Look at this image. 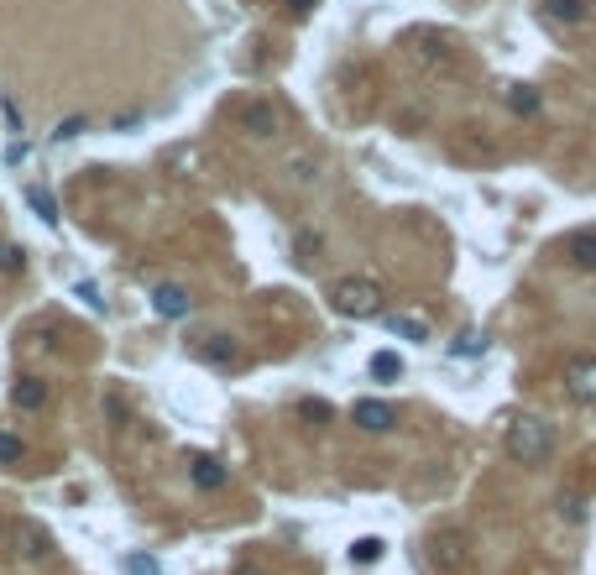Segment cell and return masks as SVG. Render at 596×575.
Returning a JSON list of instances; mask_svg holds the SVG:
<instances>
[{
	"instance_id": "obj_1",
	"label": "cell",
	"mask_w": 596,
	"mask_h": 575,
	"mask_svg": "<svg viewBox=\"0 0 596 575\" xmlns=\"http://www.w3.org/2000/svg\"><path fill=\"white\" fill-rule=\"evenodd\" d=\"M508 455L518 460V466H539V460H549V450H555V429H549L544 419H534V413H518V419L508 424Z\"/></svg>"
},
{
	"instance_id": "obj_2",
	"label": "cell",
	"mask_w": 596,
	"mask_h": 575,
	"mask_svg": "<svg viewBox=\"0 0 596 575\" xmlns=\"http://www.w3.org/2000/svg\"><path fill=\"white\" fill-rule=\"evenodd\" d=\"M330 304H335V314H346V319H377L387 309V293L372 278H340L330 288Z\"/></svg>"
},
{
	"instance_id": "obj_3",
	"label": "cell",
	"mask_w": 596,
	"mask_h": 575,
	"mask_svg": "<svg viewBox=\"0 0 596 575\" xmlns=\"http://www.w3.org/2000/svg\"><path fill=\"white\" fill-rule=\"evenodd\" d=\"M429 560L440 575H466V534L461 528H434L429 534Z\"/></svg>"
},
{
	"instance_id": "obj_4",
	"label": "cell",
	"mask_w": 596,
	"mask_h": 575,
	"mask_svg": "<svg viewBox=\"0 0 596 575\" xmlns=\"http://www.w3.org/2000/svg\"><path fill=\"white\" fill-rule=\"evenodd\" d=\"M565 393L581 408H596V356H570L565 361Z\"/></svg>"
},
{
	"instance_id": "obj_5",
	"label": "cell",
	"mask_w": 596,
	"mask_h": 575,
	"mask_svg": "<svg viewBox=\"0 0 596 575\" xmlns=\"http://www.w3.org/2000/svg\"><path fill=\"white\" fill-rule=\"evenodd\" d=\"M351 419L366 429V434H387L398 424V413H393V403H377V398H366V403H356V413Z\"/></svg>"
},
{
	"instance_id": "obj_6",
	"label": "cell",
	"mask_w": 596,
	"mask_h": 575,
	"mask_svg": "<svg viewBox=\"0 0 596 575\" xmlns=\"http://www.w3.org/2000/svg\"><path fill=\"white\" fill-rule=\"evenodd\" d=\"M189 476H194L199 492H220L225 481H231V471H225L215 455H194V460H189Z\"/></svg>"
},
{
	"instance_id": "obj_7",
	"label": "cell",
	"mask_w": 596,
	"mask_h": 575,
	"mask_svg": "<svg viewBox=\"0 0 596 575\" xmlns=\"http://www.w3.org/2000/svg\"><path fill=\"white\" fill-rule=\"evenodd\" d=\"M241 131H246V136H257V142H267V136L278 131V110H272L267 100L246 105V110H241Z\"/></svg>"
},
{
	"instance_id": "obj_8",
	"label": "cell",
	"mask_w": 596,
	"mask_h": 575,
	"mask_svg": "<svg viewBox=\"0 0 596 575\" xmlns=\"http://www.w3.org/2000/svg\"><path fill=\"white\" fill-rule=\"evenodd\" d=\"M152 309L163 314V319H183L194 309V298L183 293V288H173V283H163V288H152Z\"/></svg>"
},
{
	"instance_id": "obj_9",
	"label": "cell",
	"mask_w": 596,
	"mask_h": 575,
	"mask_svg": "<svg viewBox=\"0 0 596 575\" xmlns=\"http://www.w3.org/2000/svg\"><path fill=\"white\" fill-rule=\"evenodd\" d=\"M565 257H570V267L596 272V230H576V236H565Z\"/></svg>"
},
{
	"instance_id": "obj_10",
	"label": "cell",
	"mask_w": 596,
	"mask_h": 575,
	"mask_svg": "<svg viewBox=\"0 0 596 575\" xmlns=\"http://www.w3.org/2000/svg\"><path fill=\"white\" fill-rule=\"evenodd\" d=\"M11 403H16L21 413H37V408H48V387H42L37 377H21V382L11 387Z\"/></svg>"
},
{
	"instance_id": "obj_11",
	"label": "cell",
	"mask_w": 596,
	"mask_h": 575,
	"mask_svg": "<svg viewBox=\"0 0 596 575\" xmlns=\"http://www.w3.org/2000/svg\"><path fill=\"white\" fill-rule=\"evenodd\" d=\"M199 356L210 361V366H241V351H236V345L225 340V335H210V340L199 345Z\"/></svg>"
},
{
	"instance_id": "obj_12",
	"label": "cell",
	"mask_w": 596,
	"mask_h": 575,
	"mask_svg": "<svg viewBox=\"0 0 596 575\" xmlns=\"http://www.w3.org/2000/svg\"><path fill=\"white\" fill-rule=\"evenodd\" d=\"M48 534H42V528L37 523H27V528H21V555H27V560H42V555H48Z\"/></svg>"
},
{
	"instance_id": "obj_13",
	"label": "cell",
	"mask_w": 596,
	"mask_h": 575,
	"mask_svg": "<svg viewBox=\"0 0 596 575\" xmlns=\"http://www.w3.org/2000/svg\"><path fill=\"white\" fill-rule=\"evenodd\" d=\"M27 204L37 210V220H42V225H58V204H53V194H48V189H37V183H32V189H27Z\"/></svg>"
},
{
	"instance_id": "obj_14",
	"label": "cell",
	"mask_w": 596,
	"mask_h": 575,
	"mask_svg": "<svg viewBox=\"0 0 596 575\" xmlns=\"http://www.w3.org/2000/svg\"><path fill=\"white\" fill-rule=\"evenodd\" d=\"M393 335H403V340H429V325L419 314H393Z\"/></svg>"
},
{
	"instance_id": "obj_15",
	"label": "cell",
	"mask_w": 596,
	"mask_h": 575,
	"mask_svg": "<svg viewBox=\"0 0 596 575\" xmlns=\"http://www.w3.org/2000/svg\"><path fill=\"white\" fill-rule=\"evenodd\" d=\"M372 377H377V382H393V377H403V361H398L393 351H377V356H372Z\"/></svg>"
},
{
	"instance_id": "obj_16",
	"label": "cell",
	"mask_w": 596,
	"mask_h": 575,
	"mask_svg": "<svg viewBox=\"0 0 596 575\" xmlns=\"http://www.w3.org/2000/svg\"><path fill=\"white\" fill-rule=\"evenodd\" d=\"M508 105H513L518 115H534V110H539V95H534L529 84H508Z\"/></svg>"
},
{
	"instance_id": "obj_17",
	"label": "cell",
	"mask_w": 596,
	"mask_h": 575,
	"mask_svg": "<svg viewBox=\"0 0 596 575\" xmlns=\"http://www.w3.org/2000/svg\"><path fill=\"white\" fill-rule=\"evenodd\" d=\"M544 11L555 21H581L586 16V0H544Z\"/></svg>"
},
{
	"instance_id": "obj_18",
	"label": "cell",
	"mask_w": 596,
	"mask_h": 575,
	"mask_svg": "<svg viewBox=\"0 0 596 575\" xmlns=\"http://www.w3.org/2000/svg\"><path fill=\"white\" fill-rule=\"evenodd\" d=\"M382 549H387L382 539H356V544H351V560H356V565H377Z\"/></svg>"
},
{
	"instance_id": "obj_19",
	"label": "cell",
	"mask_w": 596,
	"mask_h": 575,
	"mask_svg": "<svg viewBox=\"0 0 596 575\" xmlns=\"http://www.w3.org/2000/svg\"><path fill=\"white\" fill-rule=\"evenodd\" d=\"M21 455H27V445H21L11 429H0V466H16Z\"/></svg>"
},
{
	"instance_id": "obj_20",
	"label": "cell",
	"mask_w": 596,
	"mask_h": 575,
	"mask_svg": "<svg viewBox=\"0 0 596 575\" xmlns=\"http://www.w3.org/2000/svg\"><path fill=\"white\" fill-rule=\"evenodd\" d=\"M450 351H455V356H481V351H487V335H476V330H466L461 340H455V345H450Z\"/></svg>"
},
{
	"instance_id": "obj_21",
	"label": "cell",
	"mask_w": 596,
	"mask_h": 575,
	"mask_svg": "<svg viewBox=\"0 0 596 575\" xmlns=\"http://www.w3.org/2000/svg\"><path fill=\"white\" fill-rule=\"evenodd\" d=\"M84 126H89L84 115H68V121H58V131H53V136H58V142H74V136H79Z\"/></svg>"
},
{
	"instance_id": "obj_22",
	"label": "cell",
	"mask_w": 596,
	"mask_h": 575,
	"mask_svg": "<svg viewBox=\"0 0 596 575\" xmlns=\"http://www.w3.org/2000/svg\"><path fill=\"white\" fill-rule=\"evenodd\" d=\"M0 267H6V272H21V267H27V251H21V246H6V251H0Z\"/></svg>"
},
{
	"instance_id": "obj_23",
	"label": "cell",
	"mask_w": 596,
	"mask_h": 575,
	"mask_svg": "<svg viewBox=\"0 0 596 575\" xmlns=\"http://www.w3.org/2000/svg\"><path fill=\"white\" fill-rule=\"evenodd\" d=\"M126 575H157V560L152 555H131L126 560Z\"/></svg>"
},
{
	"instance_id": "obj_24",
	"label": "cell",
	"mask_w": 596,
	"mask_h": 575,
	"mask_svg": "<svg viewBox=\"0 0 596 575\" xmlns=\"http://www.w3.org/2000/svg\"><path fill=\"white\" fill-rule=\"evenodd\" d=\"M298 413H304V419H330V403L309 398V403H298Z\"/></svg>"
},
{
	"instance_id": "obj_25",
	"label": "cell",
	"mask_w": 596,
	"mask_h": 575,
	"mask_svg": "<svg viewBox=\"0 0 596 575\" xmlns=\"http://www.w3.org/2000/svg\"><path fill=\"white\" fill-rule=\"evenodd\" d=\"M560 508H565L570 523H581V513H586V508H581V497H560Z\"/></svg>"
},
{
	"instance_id": "obj_26",
	"label": "cell",
	"mask_w": 596,
	"mask_h": 575,
	"mask_svg": "<svg viewBox=\"0 0 596 575\" xmlns=\"http://www.w3.org/2000/svg\"><path fill=\"white\" fill-rule=\"evenodd\" d=\"M283 6H288V11H293V16H309V11H314V6H319V0H283Z\"/></svg>"
}]
</instances>
